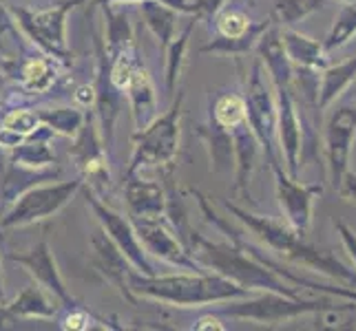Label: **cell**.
<instances>
[{
    "instance_id": "obj_1",
    "label": "cell",
    "mask_w": 356,
    "mask_h": 331,
    "mask_svg": "<svg viewBox=\"0 0 356 331\" xmlns=\"http://www.w3.org/2000/svg\"><path fill=\"white\" fill-rule=\"evenodd\" d=\"M129 285L138 298H149L162 305H170V307H204V305L226 303L254 294L252 289H245L215 272L144 276L131 269Z\"/></svg>"
},
{
    "instance_id": "obj_2",
    "label": "cell",
    "mask_w": 356,
    "mask_h": 331,
    "mask_svg": "<svg viewBox=\"0 0 356 331\" xmlns=\"http://www.w3.org/2000/svg\"><path fill=\"white\" fill-rule=\"evenodd\" d=\"M181 241L188 248L193 259L204 269H211V272L232 280V283L252 291H279L286 294V296H297L294 289L286 285V280L275 269H270L266 263L254 259L250 252H245L235 241H208L200 232L193 230L184 232Z\"/></svg>"
},
{
    "instance_id": "obj_3",
    "label": "cell",
    "mask_w": 356,
    "mask_h": 331,
    "mask_svg": "<svg viewBox=\"0 0 356 331\" xmlns=\"http://www.w3.org/2000/svg\"><path fill=\"white\" fill-rule=\"evenodd\" d=\"M181 102L179 93L164 115H157L149 126L133 133V157L127 173H144L151 168H173V162L179 153V135H181Z\"/></svg>"
},
{
    "instance_id": "obj_4",
    "label": "cell",
    "mask_w": 356,
    "mask_h": 331,
    "mask_svg": "<svg viewBox=\"0 0 356 331\" xmlns=\"http://www.w3.org/2000/svg\"><path fill=\"white\" fill-rule=\"evenodd\" d=\"M87 5V0H65L49 9H29L7 5V11L27 38L54 58H67V16L73 7Z\"/></svg>"
},
{
    "instance_id": "obj_5",
    "label": "cell",
    "mask_w": 356,
    "mask_h": 331,
    "mask_svg": "<svg viewBox=\"0 0 356 331\" xmlns=\"http://www.w3.org/2000/svg\"><path fill=\"white\" fill-rule=\"evenodd\" d=\"M84 186L82 179L42 183L20 192L9 210L0 217V228H24L58 214Z\"/></svg>"
},
{
    "instance_id": "obj_6",
    "label": "cell",
    "mask_w": 356,
    "mask_h": 331,
    "mask_svg": "<svg viewBox=\"0 0 356 331\" xmlns=\"http://www.w3.org/2000/svg\"><path fill=\"white\" fill-rule=\"evenodd\" d=\"M266 69L257 58L250 69L248 87H245V121L259 139L268 162H279L277 155V100L266 82Z\"/></svg>"
},
{
    "instance_id": "obj_7",
    "label": "cell",
    "mask_w": 356,
    "mask_h": 331,
    "mask_svg": "<svg viewBox=\"0 0 356 331\" xmlns=\"http://www.w3.org/2000/svg\"><path fill=\"white\" fill-rule=\"evenodd\" d=\"M323 300H301L299 296H286L279 291H264L261 296H243L235 300H226L219 312L230 318L257 323H284L290 318L303 314H314L323 307Z\"/></svg>"
},
{
    "instance_id": "obj_8",
    "label": "cell",
    "mask_w": 356,
    "mask_h": 331,
    "mask_svg": "<svg viewBox=\"0 0 356 331\" xmlns=\"http://www.w3.org/2000/svg\"><path fill=\"white\" fill-rule=\"evenodd\" d=\"M129 219H131L135 232H138L146 254H151L155 259L173 265L177 269H186V272H208V269H204L193 259L188 248L184 245V241L175 237V228L170 226L166 214H162V217H129Z\"/></svg>"
},
{
    "instance_id": "obj_9",
    "label": "cell",
    "mask_w": 356,
    "mask_h": 331,
    "mask_svg": "<svg viewBox=\"0 0 356 331\" xmlns=\"http://www.w3.org/2000/svg\"><path fill=\"white\" fill-rule=\"evenodd\" d=\"M87 205L93 210L97 223L104 230V235L118 245V250L127 256V261L131 263L135 272H140L144 276H155L157 269L153 267V263L149 261V254L142 248V241L138 237V232H135L131 219L115 212L113 207H108L104 201H100V197H95L93 190H87Z\"/></svg>"
},
{
    "instance_id": "obj_10",
    "label": "cell",
    "mask_w": 356,
    "mask_h": 331,
    "mask_svg": "<svg viewBox=\"0 0 356 331\" xmlns=\"http://www.w3.org/2000/svg\"><path fill=\"white\" fill-rule=\"evenodd\" d=\"M270 168L275 173V186H277V199L281 205V212L286 217V223L303 239L310 232L312 223V201L316 194L323 192V186H303L299 179H292L284 166L279 162H270Z\"/></svg>"
},
{
    "instance_id": "obj_11",
    "label": "cell",
    "mask_w": 356,
    "mask_h": 331,
    "mask_svg": "<svg viewBox=\"0 0 356 331\" xmlns=\"http://www.w3.org/2000/svg\"><path fill=\"white\" fill-rule=\"evenodd\" d=\"M71 157L76 159L80 168V179L84 183H91V190L108 188L111 183V173H108V159H106V146L100 137L97 121L87 117L76 135V146L71 148Z\"/></svg>"
},
{
    "instance_id": "obj_12",
    "label": "cell",
    "mask_w": 356,
    "mask_h": 331,
    "mask_svg": "<svg viewBox=\"0 0 356 331\" xmlns=\"http://www.w3.org/2000/svg\"><path fill=\"white\" fill-rule=\"evenodd\" d=\"M93 44L97 49V76L93 82V91H95L93 106H95V119H97V128H100V137L108 151L115 139V119L120 115L122 93L113 87L111 78H108V53L97 33H93Z\"/></svg>"
},
{
    "instance_id": "obj_13",
    "label": "cell",
    "mask_w": 356,
    "mask_h": 331,
    "mask_svg": "<svg viewBox=\"0 0 356 331\" xmlns=\"http://www.w3.org/2000/svg\"><path fill=\"white\" fill-rule=\"evenodd\" d=\"M277 137L281 144V157L286 159V173L292 179H299V164L303 157V126L290 87H277Z\"/></svg>"
},
{
    "instance_id": "obj_14",
    "label": "cell",
    "mask_w": 356,
    "mask_h": 331,
    "mask_svg": "<svg viewBox=\"0 0 356 331\" xmlns=\"http://www.w3.org/2000/svg\"><path fill=\"white\" fill-rule=\"evenodd\" d=\"M356 135V106H339L325 128V151L330 175H332V186L339 190L343 175L348 173L350 151Z\"/></svg>"
},
{
    "instance_id": "obj_15",
    "label": "cell",
    "mask_w": 356,
    "mask_h": 331,
    "mask_svg": "<svg viewBox=\"0 0 356 331\" xmlns=\"http://www.w3.org/2000/svg\"><path fill=\"white\" fill-rule=\"evenodd\" d=\"M91 263L104 276L106 283H111L131 305L140 303V298L131 291L129 285V276L133 267L127 261V256L118 250V245L104 235L102 228L91 235Z\"/></svg>"
},
{
    "instance_id": "obj_16",
    "label": "cell",
    "mask_w": 356,
    "mask_h": 331,
    "mask_svg": "<svg viewBox=\"0 0 356 331\" xmlns=\"http://www.w3.org/2000/svg\"><path fill=\"white\" fill-rule=\"evenodd\" d=\"M9 261H14L18 265H22L27 272L35 278V283L42 285L44 289H49L54 294V296H58L60 300L65 303V307H69V305H76L71 298V294L67 291V285L63 280V274H60L58 269V263H56V256L51 252V248H49L47 241H40L35 243L31 250L22 252V254H7Z\"/></svg>"
},
{
    "instance_id": "obj_17",
    "label": "cell",
    "mask_w": 356,
    "mask_h": 331,
    "mask_svg": "<svg viewBox=\"0 0 356 331\" xmlns=\"http://www.w3.org/2000/svg\"><path fill=\"white\" fill-rule=\"evenodd\" d=\"M124 201L129 207V217H162L166 214L168 194L157 181L144 179L142 173H127Z\"/></svg>"
},
{
    "instance_id": "obj_18",
    "label": "cell",
    "mask_w": 356,
    "mask_h": 331,
    "mask_svg": "<svg viewBox=\"0 0 356 331\" xmlns=\"http://www.w3.org/2000/svg\"><path fill=\"white\" fill-rule=\"evenodd\" d=\"M257 51H259V60L264 69L268 71L270 80H273L275 89L277 87H290L294 67L286 56L284 42H281V27L270 24V27L261 33L259 42H257Z\"/></svg>"
},
{
    "instance_id": "obj_19",
    "label": "cell",
    "mask_w": 356,
    "mask_h": 331,
    "mask_svg": "<svg viewBox=\"0 0 356 331\" xmlns=\"http://www.w3.org/2000/svg\"><path fill=\"white\" fill-rule=\"evenodd\" d=\"M51 130L47 126H40L33 135L24 137L18 146L9 151V162L20 166L24 170H33V173H44V170L56 166V153L49 146V137H51Z\"/></svg>"
},
{
    "instance_id": "obj_20",
    "label": "cell",
    "mask_w": 356,
    "mask_h": 331,
    "mask_svg": "<svg viewBox=\"0 0 356 331\" xmlns=\"http://www.w3.org/2000/svg\"><path fill=\"white\" fill-rule=\"evenodd\" d=\"M63 307L65 303L38 283L24 287L14 300L5 303V312L11 318H29V321H35V318H54Z\"/></svg>"
},
{
    "instance_id": "obj_21",
    "label": "cell",
    "mask_w": 356,
    "mask_h": 331,
    "mask_svg": "<svg viewBox=\"0 0 356 331\" xmlns=\"http://www.w3.org/2000/svg\"><path fill=\"white\" fill-rule=\"evenodd\" d=\"M232 146H235V190L241 192L248 199V181L257 164V155H259V139L248 126V121L235 126L230 130Z\"/></svg>"
},
{
    "instance_id": "obj_22",
    "label": "cell",
    "mask_w": 356,
    "mask_h": 331,
    "mask_svg": "<svg viewBox=\"0 0 356 331\" xmlns=\"http://www.w3.org/2000/svg\"><path fill=\"white\" fill-rule=\"evenodd\" d=\"M281 42H284L286 56L292 67H308V69H325L327 56L321 42H316L308 35L294 31L290 27L281 29Z\"/></svg>"
},
{
    "instance_id": "obj_23",
    "label": "cell",
    "mask_w": 356,
    "mask_h": 331,
    "mask_svg": "<svg viewBox=\"0 0 356 331\" xmlns=\"http://www.w3.org/2000/svg\"><path fill=\"white\" fill-rule=\"evenodd\" d=\"M124 95H127L129 106H131L135 128L140 130L144 126H149L151 121L157 117V95H155L153 80L149 76V69L142 71L140 76L129 84Z\"/></svg>"
},
{
    "instance_id": "obj_24",
    "label": "cell",
    "mask_w": 356,
    "mask_h": 331,
    "mask_svg": "<svg viewBox=\"0 0 356 331\" xmlns=\"http://www.w3.org/2000/svg\"><path fill=\"white\" fill-rule=\"evenodd\" d=\"M356 80V58H350L341 65H332L321 69V87H318V100L316 108L323 110L332 104L343 91L350 89V84Z\"/></svg>"
},
{
    "instance_id": "obj_25",
    "label": "cell",
    "mask_w": 356,
    "mask_h": 331,
    "mask_svg": "<svg viewBox=\"0 0 356 331\" xmlns=\"http://www.w3.org/2000/svg\"><path fill=\"white\" fill-rule=\"evenodd\" d=\"M197 135L208 146V153H211V164H213L215 173L230 170V166L235 164V146H232L230 130L217 126L215 121L211 119L208 124L197 126Z\"/></svg>"
},
{
    "instance_id": "obj_26",
    "label": "cell",
    "mask_w": 356,
    "mask_h": 331,
    "mask_svg": "<svg viewBox=\"0 0 356 331\" xmlns=\"http://www.w3.org/2000/svg\"><path fill=\"white\" fill-rule=\"evenodd\" d=\"M142 18L146 27L157 38L159 46L166 49L168 42L175 38V22H177V11L170 7L157 3V0H142Z\"/></svg>"
},
{
    "instance_id": "obj_27",
    "label": "cell",
    "mask_w": 356,
    "mask_h": 331,
    "mask_svg": "<svg viewBox=\"0 0 356 331\" xmlns=\"http://www.w3.org/2000/svg\"><path fill=\"white\" fill-rule=\"evenodd\" d=\"M58 67L54 62V56L31 58L20 67V82L22 87L31 93H47L56 84Z\"/></svg>"
},
{
    "instance_id": "obj_28",
    "label": "cell",
    "mask_w": 356,
    "mask_h": 331,
    "mask_svg": "<svg viewBox=\"0 0 356 331\" xmlns=\"http://www.w3.org/2000/svg\"><path fill=\"white\" fill-rule=\"evenodd\" d=\"M38 119H40V124L47 126L54 135L76 137L87 115H84V110H80L78 106H56V108L38 110Z\"/></svg>"
},
{
    "instance_id": "obj_29",
    "label": "cell",
    "mask_w": 356,
    "mask_h": 331,
    "mask_svg": "<svg viewBox=\"0 0 356 331\" xmlns=\"http://www.w3.org/2000/svg\"><path fill=\"white\" fill-rule=\"evenodd\" d=\"M102 14L106 20V35H104V49L108 56L118 53L120 49H124L135 42V33H133V24L129 20L127 11H115L111 5H100Z\"/></svg>"
},
{
    "instance_id": "obj_30",
    "label": "cell",
    "mask_w": 356,
    "mask_h": 331,
    "mask_svg": "<svg viewBox=\"0 0 356 331\" xmlns=\"http://www.w3.org/2000/svg\"><path fill=\"white\" fill-rule=\"evenodd\" d=\"M273 24V20H266V22H254V27L241 35V38H224V35H217L215 40H211L208 44H204L200 49V53H224V56H243L252 51L259 42L261 33Z\"/></svg>"
},
{
    "instance_id": "obj_31",
    "label": "cell",
    "mask_w": 356,
    "mask_h": 331,
    "mask_svg": "<svg viewBox=\"0 0 356 331\" xmlns=\"http://www.w3.org/2000/svg\"><path fill=\"white\" fill-rule=\"evenodd\" d=\"M211 119L217 126L232 130L245 121V100L239 93H219L211 108Z\"/></svg>"
},
{
    "instance_id": "obj_32",
    "label": "cell",
    "mask_w": 356,
    "mask_h": 331,
    "mask_svg": "<svg viewBox=\"0 0 356 331\" xmlns=\"http://www.w3.org/2000/svg\"><path fill=\"white\" fill-rule=\"evenodd\" d=\"M195 22H197V18H193L186 24V29L179 33V38H173L168 42V46L164 49V53H166V91H168V95H175V87H177L181 67H184V58H186V49H188L191 33L195 29Z\"/></svg>"
},
{
    "instance_id": "obj_33",
    "label": "cell",
    "mask_w": 356,
    "mask_h": 331,
    "mask_svg": "<svg viewBox=\"0 0 356 331\" xmlns=\"http://www.w3.org/2000/svg\"><path fill=\"white\" fill-rule=\"evenodd\" d=\"M325 0H277L275 9H273V20L281 27H292L299 20L308 18L314 11L323 9Z\"/></svg>"
},
{
    "instance_id": "obj_34",
    "label": "cell",
    "mask_w": 356,
    "mask_h": 331,
    "mask_svg": "<svg viewBox=\"0 0 356 331\" xmlns=\"http://www.w3.org/2000/svg\"><path fill=\"white\" fill-rule=\"evenodd\" d=\"M352 35H356V0L352 3H346L341 7L339 16L334 18L332 29H330L327 38L323 42L325 51H332V49H339L346 44Z\"/></svg>"
},
{
    "instance_id": "obj_35",
    "label": "cell",
    "mask_w": 356,
    "mask_h": 331,
    "mask_svg": "<svg viewBox=\"0 0 356 331\" xmlns=\"http://www.w3.org/2000/svg\"><path fill=\"white\" fill-rule=\"evenodd\" d=\"M254 256L259 259L261 263H266L270 269H275V272L281 276V278H288V280H292V283H297V285H301V287H310V289H321V291H325V294H330V296H337V298H346V300H354L356 303V289H348V287H332V285H321V283H312V280H308V278H301V276H297V274H292L290 269H284L281 265H277V263H273V261H268L266 256L257 250L254 252Z\"/></svg>"
},
{
    "instance_id": "obj_36",
    "label": "cell",
    "mask_w": 356,
    "mask_h": 331,
    "mask_svg": "<svg viewBox=\"0 0 356 331\" xmlns=\"http://www.w3.org/2000/svg\"><path fill=\"white\" fill-rule=\"evenodd\" d=\"M42 124L38 119V110H31V108H11L3 115V128L18 135V137H29L35 130H38Z\"/></svg>"
},
{
    "instance_id": "obj_37",
    "label": "cell",
    "mask_w": 356,
    "mask_h": 331,
    "mask_svg": "<svg viewBox=\"0 0 356 331\" xmlns=\"http://www.w3.org/2000/svg\"><path fill=\"white\" fill-rule=\"evenodd\" d=\"M215 22L217 33L224 35V38H241V35H245L254 27V22L241 9H222L215 16Z\"/></svg>"
},
{
    "instance_id": "obj_38",
    "label": "cell",
    "mask_w": 356,
    "mask_h": 331,
    "mask_svg": "<svg viewBox=\"0 0 356 331\" xmlns=\"http://www.w3.org/2000/svg\"><path fill=\"white\" fill-rule=\"evenodd\" d=\"M97 321L93 318V314L89 309L80 307V305H69L67 314L60 318V327L67 329V331H87L97 327Z\"/></svg>"
},
{
    "instance_id": "obj_39",
    "label": "cell",
    "mask_w": 356,
    "mask_h": 331,
    "mask_svg": "<svg viewBox=\"0 0 356 331\" xmlns=\"http://www.w3.org/2000/svg\"><path fill=\"white\" fill-rule=\"evenodd\" d=\"M224 5L226 0H188V16L197 20H213L224 9Z\"/></svg>"
},
{
    "instance_id": "obj_40",
    "label": "cell",
    "mask_w": 356,
    "mask_h": 331,
    "mask_svg": "<svg viewBox=\"0 0 356 331\" xmlns=\"http://www.w3.org/2000/svg\"><path fill=\"white\" fill-rule=\"evenodd\" d=\"M339 192H341L343 199H350V201L356 203V173H346V175H343Z\"/></svg>"
},
{
    "instance_id": "obj_41",
    "label": "cell",
    "mask_w": 356,
    "mask_h": 331,
    "mask_svg": "<svg viewBox=\"0 0 356 331\" xmlns=\"http://www.w3.org/2000/svg\"><path fill=\"white\" fill-rule=\"evenodd\" d=\"M337 228H339V232H341V239H343V243H346V248H348L350 256H352L354 263H356V232H352L346 223H343V221H339Z\"/></svg>"
},
{
    "instance_id": "obj_42",
    "label": "cell",
    "mask_w": 356,
    "mask_h": 331,
    "mask_svg": "<svg viewBox=\"0 0 356 331\" xmlns=\"http://www.w3.org/2000/svg\"><path fill=\"white\" fill-rule=\"evenodd\" d=\"M191 329H193V331H204V329H215V331H224L226 327L222 325V321H219L217 316L208 314V316H202V318H197V321H195V325H193Z\"/></svg>"
},
{
    "instance_id": "obj_43",
    "label": "cell",
    "mask_w": 356,
    "mask_h": 331,
    "mask_svg": "<svg viewBox=\"0 0 356 331\" xmlns=\"http://www.w3.org/2000/svg\"><path fill=\"white\" fill-rule=\"evenodd\" d=\"M76 100L82 104V106H89V104H93L95 102V91H93V84L89 87V84H84V87H80L78 89V93H76Z\"/></svg>"
},
{
    "instance_id": "obj_44",
    "label": "cell",
    "mask_w": 356,
    "mask_h": 331,
    "mask_svg": "<svg viewBox=\"0 0 356 331\" xmlns=\"http://www.w3.org/2000/svg\"><path fill=\"white\" fill-rule=\"evenodd\" d=\"M0 303L5 305V280H3V267H0Z\"/></svg>"
},
{
    "instance_id": "obj_45",
    "label": "cell",
    "mask_w": 356,
    "mask_h": 331,
    "mask_svg": "<svg viewBox=\"0 0 356 331\" xmlns=\"http://www.w3.org/2000/svg\"><path fill=\"white\" fill-rule=\"evenodd\" d=\"M7 170V159H5V153H3V148H0V175H3Z\"/></svg>"
},
{
    "instance_id": "obj_46",
    "label": "cell",
    "mask_w": 356,
    "mask_h": 331,
    "mask_svg": "<svg viewBox=\"0 0 356 331\" xmlns=\"http://www.w3.org/2000/svg\"><path fill=\"white\" fill-rule=\"evenodd\" d=\"M0 243H5V235H3V228H0Z\"/></svg>"
},
{
    "instance_id": "obj_47",
    "label": "cell",
    "mask_w": 356,
    "mask_h": 331,
    "mask_svg": "<svg viewBox=\"0 0 356 331\" xmlns=\"http://www.w3.org/2000/svg\"><path fill=\"white\" fill-rule=\"evenodd\" d=\"M343 3H352V0H343Z\"/></svg>"
}]
</instances>
